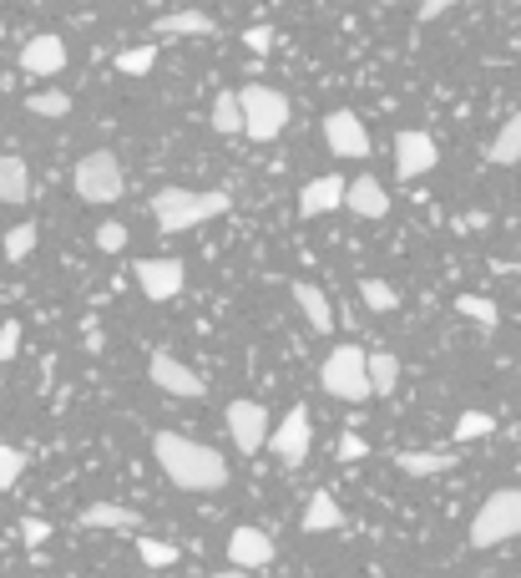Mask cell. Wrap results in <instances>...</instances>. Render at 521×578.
<instances>
[{"label":"cell","instance_id":"6da1fadb","mask_svg":"<svg viewBox=\"0 0 521 578\" xmlns=\"http://www.w3.org/2000/svg\"><path fill=\"white\" fill-rule=\"evenodd\" d=\"M152 457H158L162 477L183 492H218L228 488V462L218 457L213 446L193 442L183 431H158L152 436Z\"/></svg>","mask_w":521,"mask_h":578},{"label":"cell","instance_id":"7a4b0ae2","mask_svg":"<svg viewBox=\"0 0 521 578\" xmlns=\"http://www.w3.org/2000/svg\"><path fill=\"white\" fill-rule=\"evenodd\" d=\"M233 208L228 193L218 188H158L152 193V219H158L162 234H188V229H203V223L223 219Z\"/></svg>","mask_w":521,"mask_h":578},{"label":"cell","instance_id":"3957f363","mask_svg":"<svg viewBox=\"0 0 521 578\" xmlns=\"http://www.w3.org/2000/svg\"><path fill=\"white\" fill-rule=\"evenodd\" d=\"M364 360H370V351H360L355 341L334 345L330 356H324V366H319V385H324L334 401L360 406V401H370V371H364Z\"/></svg>","mask_w":521,"mask_h":578},{"label":"cell","instance_id":"277c9868","mask_svg":"<svg viewBox=\"0 0 521 578\" xmlns=\"http://www.w3.org/2000/svg\"><path fill=\"white\" fill-rule=\"evenodd\" d=\"M511 538H521V488L492 492L476 507V518H471V549L476 553L496 549V543H511Z\"/></svg>","mask_w":521,"mask_h":578},{"label":"cell","instance_id":"5b68a950","mask_svg":"<svg viewBox=\"0 0 521 578\" xmlns=\"http://www.w3.org/2000/svg\"><path fill=\"white\" fill-rule=\"evenodd\" d=\"M238 112H244V137H253V143H274L289 127V97L274 87H259V82L238 91Z\"/></svg>","mask_w":521,"mask_h":578},{"label":"cell","instance_id":"8992f818","mask_svg":"<svg viewBox=\"0 0 521 578\" xmlns=\"http://www.w3.org/2000/svg\"><path fill=\"white\" fill-rule=\"evenodd\" d=\"M72 188H76V198H82V204H116V198H122V188H127L116 152H107V148L87 152V158L76 163Z\"/></svg>","mask_w":521,"mask_h":578},{"label":"cell","instance_id":"52a82bcc","mask_svg":"<svg viewBox=\"0 0 521 578\" xmlns=\"http://www.w3.org/2000/svg\"><path fill=\"white\" fill-rule=\"evenodd\" d=\"M309 442H314V427H309V411L305 406H294L284 421H278L274 431H269V452H274L284 467H299V462H309Z\"/></svg>","mask_w":521,"mask_h":578},{"label":"cell","instance_id":"ba28073f","mask_svg":"<svg viewBox=\"0 0 521 578\" xmlns=\"http://www.w3.org/2000/svg\"><path fill=\"white\" fill-rule=\"evenodd\" d=\"M324 143H330L334 158H355V163L370 158V148H375V143H370V127H364L360 112H349V107H339V112L324 118Z\"/></svg>","mask_w":521,"mask_h":578},{"label":"cell","instance_id":"9c48e42d","mask_svg":"<svg viewBox=\"0 0 521 578\" xmlns=\"http://www.w3.org/2000/svg\"><path fill=\"white\" fill-rule=\"evenodd\" d=\"M147 381L158 385V391H168V396H183V401H198L208 391L203 376L193 371V366H183L177 356H168V351H152V360H147Z\"/></svg>","mask_w":521,"mask_h":578},{"label":"cell","instance_id":"30bf717a","mask_svg":"<svg viewBox=\"0 0 521 578\" xmlns=\"http://www.w3.org/2000/svg\"><path fill=\"white\" fill-rule=\"evenodd\" d=\"M137 290H142L152 305H168L173 295H183V284H188V269L183 259H137Z\"/></svg>","mask_w":521,"mask_h":578},{"label":"cell","instance_id":"8fae6325","mask_svg":"<svg viewBox=\"0 0 521 578\" xmlns=\"http://www.w3.org/2000/svg\"><path fill=\"white\" fill-rule=\"evenodd\" d=\"M228 436L244 457L263 452V442H269V411H263L259 401H228Z\"/></svg>","mask_w":521,"mask_h":578},{"label":"cell","instance_id":"7c38bea8","mask_svg":"<svg viewBox=\"0 0 521 578\" xmlns=\"http://www.w3.org/2000/svg\"><path fill=\"white\" fill-rule=\"evenodd\" d=\"M441 163V148L431 143V133H415V127H406V133L395 137V173L400 179H425L431 168Z\"/></svg>","mask_w":521,"mask_h":578},{"label":"cell","instance_id":"4fadbf2b","mask_svg":"<svg viewBox=\"0 0 521 578\" xmlns=\"http://www.w3.org/2000/svg\"><path fill=\"white\" fill-rule=\"evenodd\" d=\"M228 564L238 568V574H248V568H269L274 564V538L263 533V528H233Z\"/></svg>","mask_w":521,"mask_h":578},{"label":"cell","instance_id":"5bb4252c","mask_svg":"<svg viewBox=\"0 0 521 578\" xmlns=\"http://www.w3.org/2000/svg\"><path fill=\"white\" fill-rule=\"evenodd\" d=\"M21 72H30V76H61V72H66V41H61V36H51V30L30 36V41L21 46Z\"/></svg>","mask_w":521,"mask_h":578},{"label":"cell","instance_id":"9a60e30c","mask_svg":"<svg viewBox=\"0 0 521 578\" xmlns=\"http://www.w3.org/2000/svg\"><path fill=\"white\" fill-rule=\"evenodd\" d=\"M339 204H345V179H339V173H324V179L299 188V213H305V219H324V213H334Z\"/></svg>","mask_w":521,"mask_h":578},{"label":"cell","instance_id":"2e32d148","mask_svg":"<svg viewBox=\"0 0 521 578\" xmlns=\"http://www.w3.org/2000/svg\"><path fill=\"white\" fill-rule=\"evenodd\" d=\"M345 208L349 213H360V219H385L390 213V193H385V183L380 179H355V183H345Z\"/></svg>","mask_w":521,"mask_h":578},{"label":"cell","instance_id":"e0dca14e","mask_svg":"<svg viewBox=\"0 0 521 578\" xmlns=\"http://www.w3.org/2000/svg\"><path fill=\"white\" fill-rule=\"evenodd\" d=\"M82 528H112V533H137L142 528V513L122 503H91L82 507Z\"/></svg>","mask_w":521,"mask_h":578},{"label":"cell","instance_id":"ac0fdd59","mask_svg":"<svg viewBox=\"0 0 521 578\" xmlns=\"http://www.w3.org/2000/svg\"><path fill=\"white\" fill-rule=\"evenodd\" d=\"M294 290V305L305 310V320H309V330H334V305H330V295L319 290V284H309V280H299V284H289Z\"/></svg>","mask_w":521,"mask_h":578},{"label":"cell","instance_id":"d6986e66","mask_svg":"<svg viewBox=\"0 0 521 578\" xmlns=\"http://www.w3.org/2000/svg\"><path fill=\"white\" fill-rule=\"evenodd\" d=\"M486 163L492 168H517L521 163V107L501 122V133L492 137V148H486Z\"/></svg>","mask_w":521,"mask_h":578},{"label":"cell","instance_id":"ffe728a7","mask_svg":"<svg viewBox=\"0 0 521 578\" xmlns=\"http://www.w3.org/2000/svg\"><path fill=\"white\" fill-rule=\"evenodd\" d=\"M456 462H461V452H450L446 446V452H400L395 467H400L406 477H441V472H450Z\"/></svg>","mask_w":521,"mask_h":578},{"label":"cell","instance_id":"44dd1931","mask_svg":"<svg viewBox=\"0 0 521 578\" xmlns=\"http://www.w3.org/2000/svg\"><path fill=\"white\" fill-rule=\"evenodd\" d=\"M339 528H345V507L330 492H314L305 507V533H339Z\"/></svg>","mask_w":521,"mask_h":578},{"label":"cell","instance_id":"7402d4cb","mask_svg":"<svg viewBox=\"0 0 521 578\" xmlns=\"http://www.w3.org/2000/svg\"><path fill=\"white\" fill-rule=\"evenodd\" d=\"M158 36H213V15H203V11H168V15H158Z\"/></svg>","mask_w":521,"mask_h":578},{"label":"cell","instance_id":"603a6c76","mask_svg":"<svg viewBox=\"0 0 521 578\" xmlns=\"http://www.w3.org/2000/svg\"><path fill=\"white\" fill-rule=\"evenodd\" d=\"M0 204H30V168L21 158H0Z\"/></svg>","mask_w":521,"mask_h":578},{"label":"cell","instance_id":"cb8c5ba5","mask_svg":"<svg viewBox=\"0 0 521 578\" xmlns=\"http://www.w3.org/2000/svg\"><path fill=\"white\" fill-rule=\"evenodd\" d=\"M364 371H370V396H390L395 385H400V356H390V351H370Z\"/></svg>","mask_w":521,"mask_h":578},{"label":"cell","instance_id":"d4e9b609","mask_svg":"<svg viewBox=\"0 0 521 578\" xmlns=\"http://www.w3.org/2000/svg\"><path fill=\"white\" fill-rule=\"evenodd\" d=\"M213 133H223V137H238V133H244L238 91H218V97H213Z\"/></svg>","mask_w":521,"mask_h":578},{"label":"cell","instance_id":"484cf974","mask_svg":"<svg viewBox=\"0 0 521 578\" xmlns=\"http://www.w3.org/2000/svg\"><path fill=\"white\" fill-rule=\"evenodd\" d=\"M456 310H461L466 320H476L481 330L501 325V310H496V299H486V295H456Z\"/></svg>","mask_w":521,"mask_h":578},{"label":"cell","instance_id":"4316f807","mask_svg":"<svg viewBox=\"0 0 521 578\" xmlns=\"http://www.w3.org/2000/svg\"><path fill=\"white\" fill-rule=\"evenodd\" d=\"M360 299H364V310L385 315V310H395V305H400V290H395V284H385V280H360Z\"/></svg>","mask_w":521,"mask_h":578},{"label":"cell","instance_id":"83f0119b","mask_svg":"<svg viewBox=\"0 0 521 578\" xmlns=\"http://www.w3.org/2000/svg\"><path fill=\"white\" fill-rule=\"evenodd\" d=\"M30 249H36V223H15L5 234V265H26Z\"/></svg>","mask_w":521,"mask_h":578},{"label":"cell","instance_id":"f1b7e54d","mask_svg":"<svg viewBox=\"0 0 521 578\" xmlns=\"http://www.w3.org/2000/svg\"><path fill=\"white\" fill-rule=\"evenodd\" d=\"M26 112H36V118H66V112H72V97H66V91H30Z\"/></svg>","mask_w":521,"mask_h":578},{"label":"cell","instance_id":"f546056e","mask_svg":"<svg viewBox=\"0 0 521 578\" xmlns=\"http://www.w3.org/2000/svg\"><path fill=\"white\" fill-rule=\"evenodd\" d=\"M496 431V416L492 411H461L456 416V431H450V436H456V442H471V436H492Z\"/></svg>","mask_w":521,"mask_h":578},{"label":"cell","instance_id":"4dcf8cb0","mask_svg":"<svg viewBox=\"0 0 521 578\" xmlns=\"http://www.w3.org/2000/svg\"><path fill=\"white\" fill-rule=\"evenodd\" d=\"M137 558H142L147 568H168V564H177V549L173 543H162V538L137 533Z\"/></svg>","mask_w":521,"mask_h":578},{"label":"cell","instance_id":"1f68e13d","mask_svg":"<svg viewBox=\"0 0 521 578\" xmlns=\"http://www.w3.org/2000/svg\"><path fill=\"white\" fill-rule=\"evenodd\" d=\"M152 66H158V46H132V51L116 57V72H127V76H147Z\"/></svg>","mask_w":521,"mask_h":578},{"label":"cell","instance_id":"d6a6232c","mask_svg":"<svg viewBox=\"0 0 521 578\" xmlns=\"http://www.w3.org/2000/svg\"><path fill=\"white\" fill-rule=\"evenodd\" d=\"M21 472H26V452L0 442V492H11L15 482H21Z\"/></svg>","mask_w":521,"mask_h":578},{"label":"cell","instance_id":"836d02e7","mask_svg":"<svg viewBox=\"0 0 521 578\" xmlns=\"http://www.w3.org/2000/svg\"><path fill=\"white\" fill-rule=\"evenodd\" d=\"M244 46H248V51H253V57H269V51H274V46H278L274 26H248V30H244Z\"/></svg>","mask_w":521,"mask_h":578},{"label":"cell","instance_id":"e575fe53","mask_svg":"<svg viewBox=\"0 0 521 578\" xmlns=\"http://www.w3.org/2000/svg\"><path fill=\"white\" fill-rule=\"evenodd\" d=\"M97 249L122 254V249H127V229H122V223H102V229H97Z\"/></svg>","mask_w":521,"mask_h":578},{"label":"cell","instance_id":"d590c367","mask_svg":"<svg viewBox=\"0 0 521 578\" xmlns=\"http://www.w3.org/2000/svg\"><path fill=\"white\" fill-rule=\"evenodd\" d=\"M46 538H51V522H46V518H26V522H21V543H26V549H41Z\"/></svg>","mask_w":521,"mask_h":578},{"label":"cell","instance_id":"8d00e7d4","mask_svg":"<svg viewBox=\"0 0 521 578\" xmlns=\"http://www.w3.org/2000/svg\"><path fill=\"white\" fill-rule=\"evenodd\" d=\"M15 351H21V325H15V320H5V325H0V366H5V360H15Z\"/></svg>","mask_w":521,"mask_h":578},{"label":"cell","instance_id":"74e56055","mask_svg":"<svg viewBox=\"0 0 521 578\" xmlns=\"http://www.w3.org/2000/svg\"><path fill=\"white\" fill-rule=\"evenodd\" d=\"M364 452H370V446H364V436H355V431H345V436H339V457H345V462H360Z\"/></svg>","mask_w":521,"mask_h":578},{"label":"cell","instance_id":"f35d334b","mask_svg":"<svg viewBox=\"0 0 521 578\" xmlns=\"http://www.w3.org/2000/svg\"><path fill=\"white\" fill-rule=\"evenodd\" d=\"M435 15H446V0H431V5H420V21H435Z\"/></svg>","mask_w":521,"mask_h":578},{"label":"cell","instance_id":"ab89813d","mask_svg":"<svg viewBox=\"0 0 521 578\" xmlns=\"http://www.w3.org/2000/svg\"><path fill=\"white\" fill-rule=\"evenodd\" d=\"M213 578H248V574H238V568H218Z\"/></svg>","mask_w":521,"mask_h":578},{"label":"cell","instance_id":"60d3db41","mask_svg":"<svg viewBox=\"0 0 521 578\" xmlns=\"http://www.w3.org/2000/svg\"><path fill=\"white\" fill-rule=\"evenodd\" d=\"M0 36H5V21H0Z\"/></svg>","mask_w":521,"mask_h":578}]
</instances>
